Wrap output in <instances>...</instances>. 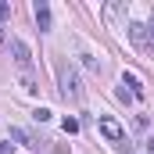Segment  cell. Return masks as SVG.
<instances>
[{
  "label": "cell",
  "mask_w": 154,
  "mask_h": 154,
  "mask_svg": "<svg viewBox=\"0 0 154 154\" xmlns=\"http://www.w3.org/2000/svg\"><path fill=\"white\" fill-rule=\"evenodd\" d=\"M122 86H129V97H143V86H140V79H136V75L125 72V75H122Z\"/></svg>",
  "instance_id": "6"
},
{
  "label": "cell",
  "mask_w": 154,
  "mask_h": 154,
  "mask_svg": "<svg viewBox=\"0 0 154 154\" xmlns=\"http://www.w3.org/2000/svg\"><path fill=\"white\" fill-rule=\"evenodd\" d=\"M129 39L140 47V50H147V54H154V39H151V29L147 25H140V22H133L129 25Z\"/></svg>",
  "instance_id": "2"
},
{
  "label": "cell",
  "mask_w": 154,
  "mask_h": 154,
  "mask_svg": "<svg viewBox=\"0 0 154 154\" xmlns=\"http://www.w3.org/2000/svg\"><path fill=\"white\" fill-rule=\"evenodd\" d=\"M147 151H151V154H154V136H151V140H147Z\"/></svg>",
  "instance_id": "11"
},
{
  "label": "cell",
  "mask_w": 154,
  "mask_h": 154,
  "mask_svg": "<svg viewBox=\"0 0 154 154\" xmlns=\"http://www.w3.org/2000/svg\"><path fill=\"white\" fill-rule=\"evenodd\" d=\"M0 43H7V32H4V29H0Z\"/></svg>",
  "instance_id": "12"
},
{
  "label": "cell",
  "mask_w": 154,
  "mask_h": 154,
  "mask_svg": "<svg viewBox=\"0 0 154 154\" xmlns=\"http://www.w3.org/2000/svg\"><path fill=\"white\" fill-rule=\"evenodd\" d=\"M11 57H14V65H18L25 75L32 72V54H29V47H25L22 39H11Z\"/></svg>",
  "instance_id": "3"
},
{
  "label": "cell",
  "mask_w": 154,
  "mask_h": 154,
  "mask_svg": "<svg viewBox=\"0 0 154 154\" xmlns=\"http://www.w3.org/2000/svg\"><path fill=\"white\" fill-rule=\"evenodd\" d=\"M36 25H39V32H50V4L47 0H36Z\"/></svg>",
  "instance_id": "5"
},
{
  "label": "cell",
  "mask_w": 154,
  "mask_h": 154,
  "mask_svg": "<svg viewBox=\"0 0 154 154\" xmlns=\"http://www.w3.org/2000/svg\"><path fill=\"white\" fill-rule=\"evenodd\" d=\"M147 29H151V39H154V18H151V25H147Z\"/></svg>",
  "instance_id": "13"
},
{
  "label": "cell",
  "mask_w": 154,
  "mask_h": 154,
  "mask_svg": "<svg viewBox=\"0 0 154 154\" xmlns=\"http://www.w3.org/2000/svg\"><path fill=\"white\" fill-rule=\"evenodd\" d=\"M65 133H79V122H75V118H65Z\"/></svg>",
  "instance_id": "9"
},
{
  "label": "cell",
  "mask_w": 154,
  "mask_h": 154,
  "mask_svg": "<svg viewBox=\"0 0 154 154\" xmlns=\"http://www.w3.org/2000/svg\"><path fill=\"white\" fill-rule=\"evenodd\" d=\"M0 154H14V143H0Z\"/></svg>",
  "instance_id": "10"
},
{
  "label": "cell",
  "mask_w": 154,
  "mask_h": 154,
  "mask_svg": "<svg viewBox=\"0 0 154 154\" xmlns=\"http://www.w3.org/2000/svg\"><path fill=\"white\" fill-rule=\"evenodd\" d=\"M32 118H36V122H50V118H54V115H50L47 108H36V111H32Z\"/></svg>",
  "instance_id": "7"
},
{
  "label": "cell",
  "mask_w": 154,
  "mask_h": 154,
  "mask_svg": "<svg viewBox=\"0 0 154 154\" xmlns=\"http://www.w3.org/2000/svg\"><path fill=\"white\" fill-rule=\"evenodd\" d=\"M100 133L111 140V143H118V147H125V133H122V125H118L115 118H100Z\"/></svg>",
  "instance_id": "4"
},
{
  "label": "cell",
  "mask_w": 154,
  "mask_h": 154,
  "mask_svg": "<svg viewBox=\"0 0 154 154\" xmlns=\"http://www.w3.org/2000/svg\"><path fill=\"white\" fill-rule=\"evenodd\" d=\"M57 82H61V97L65 100H82V86L72 65H57Z\"/></svg>",
  "instance_id": "1"
},
{
  "label": "cell",
  "mask_w": 154,
  "mask_h": 154,
  "mask_svg": "<svg viewBox=\"0 0 154 154\" xmlns=\"http://www.w3.org/2000/svg\"><path fill=\"white\" fill-rule=\"evenodd\" d=\"M7 18H11V4H4V0H0V22H7Z\"/></svg>",
  "instance_id": "8"
}]
</instances>
